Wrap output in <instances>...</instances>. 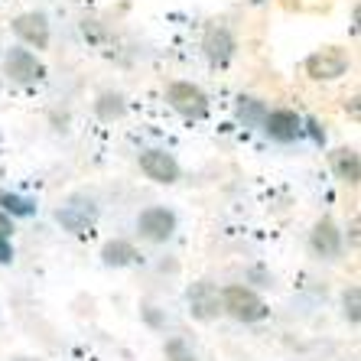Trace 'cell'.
Returning a JSON list of instances; mask_svg holds the SVG:
<instances>
[{
    "label": "cell",
    "instance_id": "6da1fadb",
    "mask_svg": "<svg viewBox=\"0 0 361 361\" xmlns=\"http://www.w3.org/2000/svg\"><path fill=\"white\" fill-rule=\"evenodd\" d=\"M221 312H228L238 322H261L270 316V306L264 302V296L251 286L231 283L221 290Z\"/></svg>",
    "mask_w": 361,
    "mask_h": 361
},
{
    "label": "cell",
    "instance_id": "7a4b0ae2",
    "mask_svg": "<svg viewBox=\"0 0 361 361\" xmlns=\"http://www.w3.org/2000/svg\"><path fill=\"white\" fill-rule=\"evenodd\" d=\"M176 212L166 209V205H150V209H143L137 215V231H140L143 241L150 244H166L169 238L176 235Z\"/></svg>",
    "mask_w": 361,
    "mask_h": 361
},
{
    "label": "cell",
    "instance_id": "3957f363",
    "mask_svg": "<svg viewBox=\"0 0 361 361\" xmlns=\"http://www.w3.org/2000/svg\"><path fill=\"white\" fill-rule=\"evenodd\" d=\"M166 101L176 114H183V118H189V121H202L209 114V98H205V92L192 82H173L166 88Z\"/></svg>",
    "mask_w": 361,
    "mask_h": 361
},
{
    "label": "cell",
    "instance_id": "277c9868",
    "mask_svg": "<svg viewBox=\"0 0 361 361\" xmlns=\"http://www.w3.org/2000/svg\"><path fill=\"white\" fill-rule=\"evenodd\" d=\"M56 221H59L62 231H68V235H82V231H88L98 221V205L88 195H72L66 205L56 209Z\"/></svg>",
    "mask_w": 361,
    "mask_h": 361
},
{
    "label": "cell",
    "instance_id": "5b68a950",
    "mask_svg": "<svg viewBox=\"0 0 361 361\" xmlns=\"http://www.w3.org/2000/svg\"><path fill=\"white\" fill-rule=\"evenodd\" d=\"M185 300H189V312H192V319L212 322V319H219L221 316V293H219V286L209 283V280H199V283L189 286Z\"/></svg>",
    "mask_w": 361,
    "mask_h": 361
},
{
    "label": "cell",
    "instance_id": "8992f818",
    "mask_svg": "<svg viewBox=\"0 0 361 361\" xmlns=\"http://www.w3.org/2000/svg\"><path fill=\"white\" fill-rule=\"evenodd\" d=\"M140 169H143V176L153 179V183H160V185H173L183 176V166H179L176 157L166 150H157V147L140 153Z\"/></svg>",
    "mask_w": 361,
    "mask_h": 361
},
{
    "label": "cell",
    "instance_id": "52a82bcc",
    "mask_svg": "<svg viewBox=\"0 0 361 361\" xmlns=\"http://www.w3.org/2000/svg\"><path fill=\"white\" fill-rule=\"evenodd\" d=\"M306 72H310V78H316V82L342 78L345 72H348V56H345L342 49H336V46H329V49L312 52L310 59H306Z\"/></svg>",
    "mask_w": 361,
    "mask_h": 361
},
{
    "label": "cell",
    "instance_id": "ba28073f",
    "mask_svg": "<svg viewBox=\"0 0 361 361\" xmlns=\"http://www.w3.org/2000/svg\"><path fill=\"white\" fill-rule=\"evenodd\" d=\"M13 33L26 42V46H33V49H46L49 46V17L42 13V10H30V13H20L13 20Z\"/></svg>",
    "mask_w": 361,
    "mask_h": 361
},
{
    "label": "cell",
    "instance_id": "9c48e42d",
    "mask_svg": "<svg viewBox=\"0 0 361 361\" xmlns=\"http://www.w3.org/2000/svg\"><path fill=\"white\" fill-rule=\"evenodd\" d=\"M264 134L277 143H293L296 137L302 134V118L290 108L267 111V118H264Z\"/></svg>",
    "mask_w": 361,
    "mask_h": 361
},
{
    "label": "cell",
    "instance_id": "30bf717a",
    "mask_svg": "<svg viewBox=\"0 0 361 361\" xmlns=\"http://www.w3.org/2000/svg\"><path fill=\"white\" fill-rule=\"evenodd\" d=\"M310 247L322 261H336L338 254H342V231H338L336 221L332 219L316 221V228H312V235H310Z\"/></svg>",
    "mask_w": 361,
    "mask_h": 361
},
{
    "label": "cell",
    "instance_id": "8fae6325",
    "mask_svg": "<svg viewBox=\"0 0 361 361\" xmlns=\"http://www.w3.org/2000/svg\"><path fill=\"white\" fill-rule=\"evenodd\" d=\"M7 75L13 78V82H39L42 75H46V66H42L39 59H36L30 49H20V46H13V49L7 52Z\"/></svg>",
    "mask_w": 361,
    "mask_h": 361
},
{
    "label": "cell",
    "instance_id": "7c38bea8",
    "mask_svg": "<svg viewBox=\"0 0 361 361\" xmlns=\"http://www.w3.org/2000/svg\"><path fill=\"white\" fill-rule=\"evenodd\" d=\"M202 49H205V56H209L212 66H225V62L235 56V36H231V30H228V26L215 23V26H209V30H205Z\"/></svg>",
    "mask_w": 361,
    "mask_h": 361
},
{
    "label": "cell",
    "instance_id": "4fadbf2b",
    "mask_svg": "<svg viewBox=\"0 0 361 361\" xmlns=\"http://www.w3.org/2000/svg\"><path fill=\"white\" fill-rule=\"evenodd\" d=\"M329 163H332V173L336 179L348 185H358L361 179V160H358V150L355 147H338V150L329 153Z\"/></svg>",
    "mask_w": 361,
    "mask_h": 361
},
{
    "label": "cell",
    "instance_id": "5bb4252c",
    "mask_svg": "<svg viewBox=\"0 0 361 361\" xmlns=\"http://www.w3.org/2000/svg\"><path fill=\"white\" fill-rule=\"evenodd\" d=\"M101 261H104V267H130V264L140 261V254H137V247L130 241L114 238V241L101 247Z\"/></svg>",
    "mask_w": 361,
    "mask_h": 361
},
{
    "label": "cell",
    "instance_id": "9a60e30c",
    "mask_svg": "<svg viewBox=\"0 0 361 361\" xmlns=\"http://www.w3.org/2000/svg\"><path fill=\"white\" fill-rule=\"evenodd\" d=\"M264 118H267V108H264L261 98H238V121L244 127H264Z\"/></svg>",
    "mask_w": 361,
    "mask_h": 361
},
{
    "label": "cell",
    "instance_id": "2e32d148",
    "mask_svg": "<svg viewBox=\"0 0 361 361\" xmlns=\"http://www.w3.org/2000/svg\"><path fill=\"white\" fill-rule=\"evenodd\" d=\"M0 212L4 215H17V219H30L36 212V202L33 199H23V195H13V192H0Z\"/></svg>",
    "mask_w": 361,
    "mask_h": 361
},
{
    "label": "cell",
    "instance_id": "e0dca14e",
    "mask_svg": "<svg viewBox=\"0 0 361 361\" xmlns=\"http://www.w3.org/2000/svg\"><path fill=\"white\" fill-rule=\"evenodd\" d=\"M94 111H98L101 121H114V118H124V98L121 94H101L98 101H94Z\"/></svg>",
    "mask_w": 361,
    "mask_h": 361
},
{
    "label": "cell",
    "instance_id": "ac0fdd59",
    "mask_svg": "<svg viewBox=\"0 0 361 361\" xmlns=\"http://www.w3.org/2000/svg\"><path fill=\"white\" fill-rule=\"evenodd\" d=\"M342 306H345L348 322H352V326H358V322H361V290H358V286H348V290H345Z\"/></svg>",
    "mask_w": 361,
    "mask_h": 361
},
{
    "label": "cell",
    "instance_id": "d6986e66",
    "mask_svg": "<svg viewBox=\"0 0 361 361\" xmlns=\"http://www.w3.org/2000/svg\"><path fill=\"white\" fill-rule=\"evenodd\" d=\"M166 358L169 361H195V352H192V345L185 342V338H169L166 342Z\"/></svg>",
    "mask_w": 361,
    "mask_h": 361
},
{
    "label": "cell",
    "instance_id": "ffe728a7",
    "mask_svg": "<svg viewBox=\"0 0 361 361\" xmlns=\"http://www.w3.org/2000/svg\"><path fill=\"white\" fill-rule=\"evenodd\" d=\"M10 261H13V244H10V238H0V264Z\"/></svg>",
    "mask_w": 361,
    "mask_h": 361
},
{
    "label": "cell",
    "instance_id": "44dd1931",
    "mask_svg": "<svg viewBox=\"0 0 361 361\" xmlns=\"http://www.w3.org/2000/svg\"><path fill=\"white\" fill-rule=\"evenodd\" d=\"M306 127H310V134L316 143H326V130L319 127V121H306Z\"/></svg>",
    "mask_w": 361,
    "mask_h": 361
},
{
    "label": "cell",
    "instance_id": "7402d4cb",
    "mask_svg": "<svg viewBox=\"0 0 361 361\" xmlns=\"http://www.w3.org/2000/svg\"><path fill=\"white\" fill-rule=\"evenodd\" d=\"M10 235H13V221H10V215L0 212V238H10Z\"/></svg>",
    "mask_w": 361,
    "mask_h": 361
}]
</instances>
